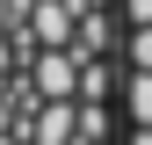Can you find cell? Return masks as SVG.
Segmentation results:
<instances>
[{"instance_id": "obj_1", "label": "cell", "mask_w": 152, "mask_h": 145, "mask_svg": "<svg viewBox=\"0 0 152 145\" xmlns=\"http://www.w3.org/2000/svg\"><path fill=\"white\" fill-rule=\"evenodd\" d=\"M130 116L152 123V72H130Z\"/></svg>"}, {"instance_id": "obj_3", "label": "cell", "mask_w": 152, "mask_h": 145, "mask_svg": "<svg viewBox=\"0 0 152 145\" xmlns=\"http://www.w3.org/2000/svg\"><path fill=\"white\" fill-rule=\"evenodd\" d=\"M123 7H130V29H145V22H152V0H123Z\"/></svg>"}, {"instance_id": "obj_2", "label": "cell", "mask_w": 152, "mask_h": 145, "mask_svg": "<svg viewBox=\"0 0 152 145\" xmlns=\"http://www.w3.org/2000/svg\"><path fill=\"white\" fill-rule=\"evenodd\" d=\"M130 65L152 72V22H145V29H130Z\"/></svg>"}]
</instances>
